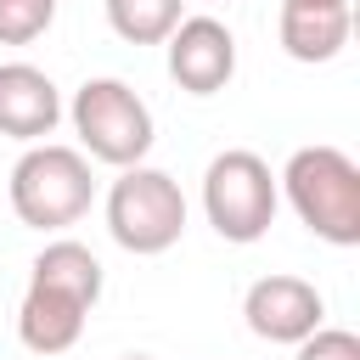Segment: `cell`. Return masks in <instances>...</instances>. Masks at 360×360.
Listing matches in <instances>:
<instances>
[{
  "label": "cell",
  "mask_w": 360,
  "mask_h": 360,
  "mask_svg": "<svg viewBox=\"0 0 360 360\" xmlns=\"http://www.w3.org/2000/svg\"><path fill=\"white\" fill-rule=\"evenodd\" d=\"M96 304H101V259L73 236L45 242L28 264V292L17 309L22 349L28 354H68L84 338V321Z\"/></svg>",
  "instance_id": "cell-1"
},
{
  "label": "cell",
  "mask_w": 360,
  "mask_h": 360,
  "mask_svg": "<svg viewBox=\"0 0 360 360\" xmlns=\"http://www.w3.org/2000/svg\"><path fill=\"white\" fill-rule=\"evenodd\" d=\"M292 214L332 248L360 242V163L343 146H298L276 180Z\"/></svg>",
  "instance_id": "cell-2"
},
{
  "label": "cell",
  "mask_w": 360,
  "mask_h": 360,
  "mask_svg": "<svg viewBox=\"0 0 360 360\" xmlns=\"http://www.w3.org/2000/svg\"><path fill=\"white\" fill-rule=\"evenodd\" d=\"M90 197H96V174L79 146L34 141L11 169V214L28 231H68L73 219L90 214Z\"/></svg>",
  "instance_id": "cell-3"
},
{
  "label": "cell",
  "mask_w": 360,
  "mask_h": 360,
  "mask_svg": "<svg viewBox=\"0 0 360 360\" xmlns=\"http://www.w3.org/2000/svg\"><path fill=\"white\" fill-rule=\"evenodd\" d=\"M68 118H73V135L84 141V152H90L96 163H112V169L146 163V152H152V141H158L152 107H146L124 79H112V73L84 79V84L73 90Z\"/></svg>",
  "instance_id": "cell-4"
},
{
  "label": "cell",
  "mask_w": 360,
  "mask_h": 360,
  "mask_svg": "<svg viewBox=\"0 0 360 360\" xmlns=\"http://www.w3.org/2000/svg\"><path fill=\"white\" fill-rule=\"evenodd\" d=\"M107 231L124 253H169L186 231V197L174 186V174L152 169V163H135V169H118V180L107 186Z\"/></svg>",
  "instance_id": "cell-5"
},
{
  "label": "cell",
  "mask_w": 360,
  "mask_h": 360,
  "mask_svg": "<svg viewBox=\"0 0 360 360\" xmlns=\"http://www.w3.org/2000/svg\"><path fill=\"white\" fill-rule=\"evenodd\" d=\"M276 202H281L276 174H270V163H264L259 152H248V146H231V152H219V158L202 169V214H208V225H214L225 242H236V248H248V242H259V236L270 231Z\"/></svg>",
  "instance_id": "cell-6"
},
{
  "label": "cell",
  "mask_w": 360,
  "mask_h": 360,
  "mask_svg": "<svg viewBox=\"0 0 360 360\" xmlns=\"http://www.w3.org/2000/svg\"><path fill=\"white\" fill-rule=\"evenodd\" d=\"M248 332L264 343H304L315 326H326V298L315 292V281L304 276H259L242 298Z\"/></svg>",
  "instance_id": "cell-7"
},
{
  "label": "cell",
  "mask_w": 360,
  "mask_h": 360,
  "mask_svg": "<svg viewBox=\"0 0 360 360\" xmlns=\"http://www.w3.org/2000/svg\"><path fill=\"white\" fill-rule=\"evenodd\" d=\"M169 51V79L186 96H214L236 73V39L219 17H180V28L163 39Z\"/></svg>",
  "instance_id": "cell-8"
},
{
  "label": "cell",
  "mask_w": 360,
  "mask_h": 360,
  "mask_svg": "<svg viewBox=\"0 0 360 360\" xmlns=\"http://www.w3.org/2000/svg\"><path fill=\"white\" fill-rule=\"evenodd\" d=\"M62 124V90L34 62H0V135L11 141H45Z\"/></svg>",
  "instance_id": "cell-9"
},
{
  "label": "cell",
  "mask_w": 360,
  "mask_h": 360,
  "mask_svg": "<svg viewBox=\"0 0 360 360\" xmlns=\"http://www.w3.org/2000/svg\"><path fill=\"white\" fill-rule=\"evenodd\" d=\"M281 51L292 62H332L349 45V0H281Z\"/></svg>",
  "instance_id": "cell-10"
},
{
  "label": "cell",
  "mask_w": 360,
  "mask_h": 360,
  "mask_svg": "<svg viewBox=\"0 0 360 360\" xmlns=\"http://www.w3.org/2000/svg\"><path fill=\"white\" fill-rule=\"evenodd\" d=\"M107 22L124 45H163L180 28V0H107Z\"/></svg>",
  "instance_id": "cell-11"
},
{
  "label": "cell",
  "mask_w": 360,
  "mask_h": 360,
  "mask_svg": "<svg viewBox=\"0 0 360 360\" xmlns=\"http://www.w3.org/2000/svg\"><path fill=\"white\" fill-rule=\"evenodd\" d=\"M56 22V0H0V45H34Z\"/></svg>",
  "instance_id": "cell-12"
},
{
  "label": "cell",
  "mask_w": 360,
  "mask_h": 360,
  "mask_svg": "<svg viewBox=\"0 0 360 360\" xmlns=\"http://www.w3.org/2000/svg\"><path fill=\"white\" fill-rule=\"evenodd\" d=\"M298 360H360V338L343 326H315L298 343Z\"/></svg>",
  "instance_id": "cell-13"
},
{
  "label": "cell",
  "mask_w": 360,
  "mask_h": 360,
  "mask_svg": "<svg viewBox=\"0 0 360 360\" xmlns=\"http://www.w3.org/2000/svg\"><path fill=\"white\" fill-rule=\"evenodd\" d=\"M124 360H152V354H124Z\"/></svg>",
  "instance_id": "cell-14"
}]
</instances>
